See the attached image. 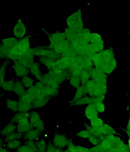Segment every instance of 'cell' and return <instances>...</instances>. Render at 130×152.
<instances>
[{"instance_id": "obj_1", "label": "cell", "mask_w": 130, "mask_h": 152, "mask_svg": "<svg viewBox=\"0 0 130 152\" xmlns=\"http://www.w3.org/2000/svg\"><path fill=\"white\" fill-rule=\"evenodd\" d=\"M92 59L94 67L107 75L111 74L117 67V60L112 48L95 53Z\"/></svg>"}, {"instance_id": "obj_2", "label": "cell", "mask_w": 130, "mask_h": 152, "mask_svg": "<svg viewBox=\"0 0 130 152\" xmlns=\"http://www.w3.org/2000/svg\"><path fill=\"white\" fill-rule=\"evenodd\" d=\"M30 49L29 36L19 39L17 43L10 50L7 59L17 61Z\"/></svg>"}, {"instance_id": "obj_3", "label": "cell", "mask_w": 130, "mask_h": 152, "mask_svg": "<svg viewBox=\"0 0 130 152\" xmlns=\"http://www.w3.org/2000/svg\"><path fill=\"white\" fill-rule=\"evenodd\" d=\"M70 46L76 56H84L92 58L95 54L89 44L84 43L79 39L70 42Z\"/></svg>"}, {"instance_id": "obj_4", "label": "cell", "mask_w": 130, "mask_h": 152, "mask_svg": "<svg viewBox=\"0 0 130 152\" xmlns=\"http://www.w3.org/2000/svg\"><path fill=\"white\" fill-rule=\"evenodd\" d=\"M68 28L76 33H80L84 28V23L80 9L68 16L66 19Z\"/></svg>"}, {"instance_id": "obj_5", "label": "cell", "mask_w": 130, "mask_h": 152, "mask_svg": "<svg viewBox=\"0 0 130 152\" xmlns=\"http://www.w3.org/2000/svg\"><path fill=\"white\" fill-rule=\"evenodd\" d=\"M32 50L34 56L39 57H47L55 61L60 57V56L51 50L49 46H38L32 48Z\"/></svg>"}, {"instance_id": "obj_6", "label": "cell", "mask_w": 130, "mask_h": 152, "mask_svg": "<svg viewBox=\"0 0 130 152\" xmlns=\"http://www.w3.org/2000/svg\"><path fill=\"white\" fill-rule=\"evenodd\" d=\"M89 44L95 53L104 50L105 44L103 39L100 34L97 32H92Z\"/></svg>"}, {"instance_id": "obj_7", "label": "cell", "mask_w": 130, "mask_h": 152, "mask_svg": "<svg viewBox=\"0 0 130 152\" xmlns=\"http://www.w3.org/2000/svg\"><path fill=\"white\" fill-rule=\"evenodd\" d=\"M47 73L59 85L62 84L66 79H68L70 76L68 70L62 71V70L52 69L49 70V72H47Z\"/></svg>"}, {"instance_id": "obj_8", "label": "cell", "mask_w": 130, "mask_h": 152, "mask_svg": "<svg viewBox=\"0 0 130 152\" xmlns=\"http://www.w3.org/2000/svg\"><path fill=\"white\" fill-rule=\"evenodd\" d=\"M29 113V123L33 129H36L41 132H43L44 130V123L41 118L40 115L36 111H31Z\"/></svg>"}, {"instance_id": "obj_9", "label": "cell", "mask_w": 130, "mask_h": 152, "mask_svg": "<svg viewBox=\"0 0 130 152\" xmlns=\"http://www.w3.org/2000/svg\"><path fill=\"white\" fill-rule=\"evenodd\" d=\"M91 78L95 82V83L101 84H107V75L104 72H101L99 70L95 67H93L89 71Z\"/></svg>"}, {"instance_id": "obj_10", "label": "cell", "mask_w": 130, "mask_h": 152, "mask_svg": "<svg viewBox=\"0 0 130 152\" xmlns=\"http://www.w3.org/2000/svg\"><path fill=\"white\" fill-rule=\"evenodd\" d=\"M74 58V57L70 56H61L59 59L55 61V66H54V68L53 69L66 71L70 66L72 61Z\"/></svg>"}, {"instance_id": "obj_11", "label": "cell", "mask_w": 130, "mask_h": 152, "mask_svg": "<svg viewBox=\"0 0 130 152\" xmlns=\"http://www.w3.org/2000/svg\"><path fill=\"white\" fill-rule=\"evenodd\" d=\"M34 57L35 56L34 52H33L32 48H30L17 61L24 66H25L26 68L29 69L32 64L34 63Z\"/></svg>"}, {"instance_id": "obj_12", "label": "cell", "mask_w": 130, "mask_h": 152, "mask_svg": "<svg viewBox=\"0 0 130 152\" xmlns=\"http://www.w3.org/2000/svg\"><path fill=\"white\" fill-rule=\"evenodd\" d=\"M26 32V28L25 23L21 19L17 20L13 28V34L15 38L18 39H20L25 37Z\"/></svg>"}, {"instance_id": "obj_13", "label": "cell", "mask_w": 130, "mask_h": 152, "mask_svg": "<svg viewBox=\"0 0 130 152\" xmlns=\"http://www.w3.org/2000/svg\"><path fill=\"white\" fill-rule=\"evenodd\" d=\"M70 140H68L64 135L60 134H55L53 139V144L57 148L62 149L68 146Z\"/></svg>"}, {"instance_id": "obj_14", "label": "cell", "mask_w": 130, "mask_h": 152, "mask_svg": "<svg viewBox=\"0 0 130 152\" xmlns=\"http://www.w3.org/2000/svg\"><path fill=\"white\" fill-rule=\"evenodd\" d=\"M77 61L80 64L83 70L89 71L93 67V64L92 58L84 56H76V57Z\"/></svg>"}, {"instance_id": "obj_15", "label": "cell", "mask_w": 130, "mask_h": 152, "mask_svg": "<svg viewBox=\"0 0 130 152\" xmlns=\"http://www.w3.org/2000/svg\"><path fill=\"white\" fill-rule=\"evenodd\" d=\"M76 57L72 59L70 65L68 69V71L70 76L79 77L81 71H83V69L81 66L80 64L78 63L76 58Z\"/></svg>"}, {"instance_id": "obj_16", "label": "cell", "mask_w": 130, "mask_h": 152, "mask_svg": "<svg viewBox=\"0 0 130 152\" xmlns=\"http://www.w3.org/2000/svg\"><path fill=\"white\" fill-rule=\"evenodd\" d=\"M13 68L15 72V75L18 77H24L28 76L29 74V69L26 68L25 66L21 65L19 62L14 61L13 62Z\"/></svg>"}, {"instance_id": "obj_17", "label": "cell", "mask_w": 130, "mask_h": 152, "mask_svg": "<svg viewBox=\"0 0 130 152\" xmlns=\"http://www.w3.org/2000/svg\"><path fill=\"white\" fill-rule=\"evenodd\" d=\"M41 132L36 129H32L23 134V138L25 140L37 141L40 138Z\"/></svg>"}, {"instance_id": "obj_18", "label": "cell", "mask_w": 130, "mask_h": 152, "mask_svg": "<svg viewBox=\"0 0 130 152\" xmlns=\"http://www.w3.org/2000/svg\"><path fill=\"white\" fill-rule=\"evenodd\" d=\"M40 82L43 83L45 86H49L57 90H59V84H57L47 73H45V75H42Z\"/></svg>"}, {"instance_id": "obj_19", "label": "cell", "mask_w": 130, "mask_h": 152, "mask_svg": "<svg viewBox=\"0 0 130 152\" xmlns=\"http://www.w3.org/2000/svg\"><path fill=\"white\" fill-rule=\"evenodd\" d=\"M107 92V84H101L96 83L93 92L90 95V97H99L105 96Z\"/></svg>"}, {"instance_id": "obj_20", "label": "cell", "mask_w": 130, "mask_h": 152, "mask_svg": "<svg viewBox=\"0 0 130 152\" xmlns=\"http://www.w3.org/2000/svg\"><path fill=\"white\" fill-rule=\"evenodd\" d=\"M99 113L93 104L87 105L85 109V116L89 121L99 117Z\"/></svg>"}, {"instance_id": "obj_21", "label": "cell", "mask_w": 130, "mask_h": 152, "mask_svg": "<svg viewBox=\"0 0 130 152\" xmlns=\"http://www.w3.org/2000/svg\"><path fill=\"white\" fill-rule=\"evenodd\" d=\"M99 133L102 136H108V135H114L116 134V131L113 127L108 125L107 124L103 123L101 126L97 127Z\"/></svg>"}, {"instance_id": "obj_22", "label": "cell", "mask_w": 130, "mask_h": 152, "mask_svg": "<svg viewBox=\"0 0 130 152\" xmlns=\"http://www.w3.org/2000/svg\"><path fill=\"white\" fill-rule=\"evenodd\" d=\"M29 72L31 73L34 77L37 78L38 80H41L42 77V74L40 70V64L38 62H34L31 65V66L28 69Z\"/></svg>"}, {"instance_id": "obj_23", "label": "cell", "mask_w": 130, "mask_h": 152, "mask_svg": "<svg viewBox=\"0 0 130 152\" xmlns=\"http://www.w3.org/2000/svg\"><path fill=\"white\" fill-rule=\"evenodd\" d=\"M86 95H87V92L85 89V86H84V85H81L79 88H77L76 92L73 99H72V101L70 103V105L72 107V105H73L74 103H75L76 102L78 101V99H81L82 97L85 96Z\"/></svg>"}, {"instance_id": "obj_24", "label": "cell", "mask_w": 130, "mask_h": 152, "mask_svg": "<svg viewBox=\"0 0 130 152\" xmlns=\"http://www.w3.org/2000/svg\"><path fill=\"white\" fill-rule=\"evenodd\" d=\"M63 34H64L65 39L70 42V43L72 42L79 39V33L75 32L73 31V30H72L68 28H66Z\"/></svg>"}, {"instance_id": "obj_25", "label": "cell", "mask_w": 130, "mask_h": 152, "mask_svg": "<svg viewBox=\"0 0 130 152\" xmlns=\"http://www.w3.org/2000/svg\"><path fill=\"white\" fill-rule=\"evenodd\" d=\"M91 35H92V32L90 30L87 28H84L79 33V39L84 43L89 44Z\"/></svg>"}, {"instance_id": "obj_26", "label": "cell", "mask_w": 130, "mask_h": 152, "mask_svg": "<svg viewBox=\"0 0 130 152\" xmlns=\"http://www.w3.org/2000/svg\"><path fill=\"white\" fill-rule=\"evenodd\" d=\"M94 97H90L85 96L81 98V99H78V101L76 102L73 103L72 106H78V105H89V104H93V102H94Z\"/></svg>"}, {"instance_id": "obj_27", "label": "cell", "mask_w": 130, "mask_h": 152, "mask_svg": "<svg viewBox=\"0 0 130 152\" xmlns=\"http://www.w3.org/2000/svg\"><path fill=\"white\" fill-rule=\"evenodd\" d=\"M16 131V125L15 123H9L4 129L0 130V135L7 136Z\"/></svg>"}, {"instance_id": "obj_28", "label": "cell", "mask_w": 130, "mask_h": 152, "mask_svg": "<svg viewBox=\"0 0 130 152\" xmlns=\"http://www.w3.org/2000/svg\"><path fill=\"white\" fill-rule=\"evenodd\" d=\"M50 98H49V97H45L44 98L35 99L32 103V109H38L44 107L48 103V102L49 101Z\"/></svg>"}, {"instance_id": "obj_29", "label": "cell", "mask_w": 130, "mask_h": 152, "mask_svg": "<svg viewBox=\"0 0 130 152\" xmlns=\"http://www.w3.org/2000/svg\"><path fill=\"white\" fill-rule=\"evenodd\" d=\"M13 92L17 94L19 97L23 96V94L26 92L25 87H24L23 84L21 83V82L20 80H17L15 82Z\"/></svg>"}, {"instance_id": "obj_30", "label": "cell", "mask_w": 130, "mask_h": 152, "mask_svg": "<svg viewBox=\"0 0 130 152\" xmlns=\"http://www.w3.org/2000/svg\"><path fill=\"white\" fill-rule=\"evenodd\" d=\"M32 109L31 103L24 102L21 100L18 101V111L23 113H28Z\"/></svg>"}, {"instance_id": "obj_31", "label": "cell", "mask_w": 130, "mask_h": 152, "mask_svg": "<svg viewBox=\"0 0 130 152\" xmlns=\"http://www.w3.org/2000/svg\"><path fill=\"white\" fill-rule=\"evenodd\" d=\"M19 39H17L15 37L7 38L2 39V45L3 46L9 49H11L12 48L14 47L16 44Z\"/></svg>"}, {"instance_id": "obj_32", "label": "cell", "mask_w": 130, "mask_h": 152, "mask_svg": "<svg viewBox=\"0 0 130 152\" xmlns=\"http://www.w3.org/2000/svg\"><path fill=\"white\" fill-rule=\"evenodd\" d=\"M9 65V59H5L4 62L1 64V66H0V87L1 86L2 84L5 81V71Z\"/></svg>"}, {"instance_id": "obj_33", "label": "cell", "mask_w": 130, "mask_h": 152, "mask_svg": "<svg viewBox=\"0 0 130 152\" xmlns=\"http://www.w3.org/2000/svg\"><path fill=\"white\" fill-rule=\"evenodd\" d=\"M65 39V37L64 36V34H63V32L53 33V34H51L49 36V39L50 42L49 45H52L53 44L56 43V42L61 40V39Z\"/></svg>"}, {"instance_id": "obj_34", "label": "cell", "mask_w": 130, "mask_h": 152, "mask_svg": "<svg viewBox=\"0 0 130 152\" xmlns=\"http://www.w3.org/2000/svg\"><path fill=\"white\" fill-rule=\"evenodd\" d=\"M33 129V127L32 126L31 124L28 123H26V124H17L16 125V130L18 132L23 134H25L28 131H29L30 130H31Z\"/></svg>"}, {"instance_id": "obj_35", "label": "cell", "mask_w": 130, "mask_h": 152, "mask_svg": "<svg viewBox=\"0 0 130 152\" xmlns=\"http://www.w3.org/2000/svg\"><path fill=\"white\" fill-rule=\"evenodd\" d=\"M40 63L43 64L49 70H52L55 66V60H53L49 58H47V57H40Z\"/></svg>"}, {"instance_id": "obj_36", "label": "cell", "mask_w": 130, "mask_h": 152, "mask_svg": "<svg viewBox=\"0 0 130 152\" xmlns=\"http://www.w3.org/2000/svg\"><path fill=\"white\" fill-rule=\"evenodd\" d=\"M43 93L45 97H53L55 96H57L59 94V90H57L55 88H53L45 86Z\"/></svg>"}, {"instance_id": "obj_37", "label": "cell", "mask_w": 130, "mask_h": 152, "mask_svg": "<svg viewBox=\"0 0 130 152\" xmlns=\"http://www.w3.org/2000/svg\"><path fill=\"white\" fill-rule=\"evenodd\" d=\"M30 117V113L29 112L28 113H23V112H19V113H16L14 115V117L12 118L11 121V123H13L15 124H17L19 121H20L23 118H29Z\"/></svg>"}, {"instance_id": "obj_38", "label": "cell", "mask_w": 130, "mask_h": 152, "mask_svg": "<svg viewBox=\"0 0 130 152\" xmlns=\"http://www.w3.org/2000/svg\"><path fill=\"white\" fill-rule=\"evenodd\" d=\"M20 82L23 84L24 87L26 88H30L34 86V80L31 77H28V76H26V77H23Z\"/></svg>"}, {"instance_id": "obj_39", "label": "cell", "mask_w": 130, "mask_h": 152, "mask_svg": "<svg viewBox=\"0 0 130 152\" xmlns=\"http://www.w3.org/2000/svg\"><path fill=\"white\" fill-rule=\"evenodd\" d=\"M23 137V134L21 133H19L18 132H15L13 133H11V134L5 136V138L4 140V142H8L13 140H19Z\"/></svg>"}, {"instance_id": "obj_40", "label": "cell", "mask_w": 130, "mask_h": 152, "mask_svg": "<svg viewBox=\"0 0 130 152\" xmlns=\"http://www.w3.org/2000/svg\"><path fill=\"white\" fill-rule=\"evenodd\" d=\"M6 105H7V108L11 109L12 111L15 112V113L18 112V101L12 100L11 99H7Z\"/></svg>"}, {"instance_id": "obj_41", "label": "cell", "mask_w": 130, "mask_h": 152, "mask_svg": "<svg viewBox=\"0 0 130 152\" xmlns=\"http://www.w3.org/2000/svg\"><path fill=\"white\" fill-rule=\"evenodd\" d=\"M15 82V81L14 80V79H11V80L7 81H4V83L2 84L1 88L3 90L7 91V92H12L13 89Z\"/></svg>"}, {"instance_id": "obj_42", "label": "cell", "mask_w": 130, "mask_h": 152, "mask_svg": "<svg viewBox=\"0 0 130 152\" xmlns=\"http://www.w3.org/2000/svg\"><path fill=\"white\" fill-rule=\"evenodd\" d=\"M21 141L19 140H13V141H10L8 142H6L4 144L5 145V147L10 149V150H15V149H18L20 145H21Z\"/></svg>"}, {"instance_id": "obj_43", "label": "cell", "mask_w": 130, "mask_h": 152, "mask_svg": "<svg viewBox=\"0 0 130 152\" xmlns=\"http://www.w3.org/2000/svg\"><path fill=\"white\" fill-rule=\"evenodd\" d=\"M96 83L93 81L92 79H90L87 83L84 84V86H85V89L87 92V94H89V96L93 92V90H94V88L95 86Z\"/></svg>"}, {"instance_id": "obj_44", "label": "cell", "mask_w": 130, "mask_h": 152, "mask_svg": "<svg viewBox=\"0 0 130 152\" xmlns=\"http://www.w3.org/2000/svg\"><path fill=\"white\" fill-rule=\"evenodd\" d=\"M80 83L81 85H84L87 81L90 80L91 77L89 72L87 71H85V70H83L81 71V74L80 75Z\"/></svg>"}, {"instance_id": "obj_45", "label": "cell", "mask_w": 130, "mask_h": 152, "mask_svg": "<svg viewBox=\"0 0 130 152\" xmlns=\"http://www.w3.org/2000/svg\"><path fill=\"white\" fill-rule=\"evenodd\" d=\"M69 82H70V84L72 86H73L75 88H78L81 86L80 79V77H74V76H70L68 78Z\"/></svg>"}, {"instance_id": "obj_46", "label": "cell", "mask_w": 130, "mask_h": 152, "mask_svg": "<svg viewBox=\"0 0 130 152\" xmlns=\"http://www.w3.org/2000/svg\"><path fill=\"white\" fill-rule=\"evenodd\" d=\"M36 146H37L38 152H45L47 148V145L45 140L44 139H39L36 142Z\"/></svg>"}, {"instance_id": "obj_47", "label": "cell", "mask_w": 130, "mask_h": 152, "mask_svg": "<svg viewBox=\"0 0 130 152\" xmlns=\"http://www.w3.org/2000/svg\"><path fill=\"white\" fill-rule=\"evenodd\" d=\"M93 105L95 107L97 111H98V113H104L105 112V103H103V102L102 101H97V102H95L94 103H93Z\"/></svg>"}, {"instance_id": "obj_48", "label": "cell", "mask_w": 130, "mask_h": 152, "mask_svg": "<svg viewBox=\"0 0 130 152\" xmlns=\"http://www.w3.org/2000/svg\"><path fill=\"white\" fill-rule=\"evenodd\" d=\"M103 123H104L103 121H102V118L99 117L93 118V119L92 121H90V126L95 128L99 127Z\"/></svg>"}, {"instance_id": "obj_49", "label": "cell", "mask_w": 130, "mask_h": 152, "mask_svg": "<svg viewBox=\"0 0 130 152\" xmlns=\"http://www.w3.org/2000/svg\"><path fill=\"white\" fill-rule=\"evenodd\" d=\"M19 100H21L24 102L26 103H32V102L34 101V99L32 98V96H30L29 94H28L27 93H25L23 94V96H21L20 97H19Z\"/></svg>"}, {"instance_id": "obj_50", "label": "cell", "mask_w": 130, "mask_h": 152, "mask_svg": "<svg viewBox=\"0 0 130 152\" xmlns=\"http://www.w3.org/2000/svg\"><path fill=\"white\" fill-rule=\"evenodd\" d=\"M46 152H62V150L60 148H57L50 142L48 143L46 148Z\"/></svg>"}, {"instance_id": "obj_51", "label": "cell", "mask_w": 130, "mask_h": 152, "mask_svg": "<svg viewBox=\"0 0 130 152\" xmlns=\"http://www.w3.org/2000/svg\"><path fill=\"white\" fill-rule=\"evenodd\" d=\"M25 145H26V146H28L33 152H38V149H37V146H36V144L35 141L26 140L25 142Z\"/></svg>"}, {"instance_id": "obj_52", "label": "cell", "mask_w": 130, "mask_h": 152, "mask_svg": "<svg viewBox=\"0 0 130 152\" xmlns=\"http://www.w3.org/2000/svg\"><path fill=\"white\" fill-rule=\"evenodd\" d=\"M91 135H92L91 133L87 129L81 130L79 132H78L76 134V136H78V137L83 139H88Z\"/></svg>"}, {"instance_id": "obj_53", "label": "cell", "mask_w": 130, "mask_h": 152, "mask_svg": "<svg viewBox=\"0 0 130 152\" xmlns=\"http://www.w3.org/2000/svg\"><path fill=\"white\" fill-rule=\"evenodd\" d=\"M88 140L91 144H93L94 146H96V145H99L101 143V139L97 138V137H96V136H93V135H91L89 137Z\"/></svg>"}, {"instance_id": "obj_54", "label": "cell", "mask_w": 130, "mask_h": 152, "mask_svg": "<svg viewBox=\"0 0 130 152\" xmlns=\"http://www.w3.org/2000/svg\"><path fill=\"white\" fill-rule=\"evenodd\" d=\"M17 152H33L30 149L26 146V145H23L18 148Z\"/></svg>"}, {"instance_id": "obj_55", "label": "cell", "mask_w": 130, "mask_h": 152, "mask_svg": "<svg viewBox=\"0 0 130 152\" xmlns=\"http://www.w3.org/2000/svg\"><path fill=\"white\" fill-rule=\"evenodd\" d=\"M126 132L127 134V135H128V137L129 138L130 137V121H129L128 124H127L126 129Z\"/></svg>"}, {"instance_id": "obj_56", "label": "cell", "mask_w": 130, "mask_h": 152, "mask_svg": "<svg viewBox=\"0 0 130 152\" xmlns=\"http://www.w3.org/2000/svg\"><path fill=\"white\" fill-rule=\"evenodd\" d=\"M4 142L3 141V140L1 138V137H0V148H3L4 147Z\"/></svg>"}, {"instance_id": "obj_57", "label": "cell", "mask_w": 130, "mask_h": 152, "mask_svg": "<svg viewBox=\"0 0 130 152\" xmlns=\"http://www.w3.org/2000/svg\"><path fill=\"white\" fill-rule=\"evenodd\" d=\"M0 152H9L7 150H6L5 148H0Z\"/></svg>"}, {"instance_id": "obj_58", "label": "cell", "mask_w": 130, "mask_h": 152, "mask_svg": "<svg viewBox=\"0 0 130 152\" xmlns=\"http://www.w3.org/2000/svg\"><path fill=\"white\" fill-rule=\"evenodd\" d=\"M1 57V45H0V59Z\"/></svg>"}, {"instance_id": "obj_59", "label": "cell", "mask_w": 130, "mask_h": 152, "mask_svg": "<svg viewBox=\"0 0 130 152\" xmlns=\"http://www.w3.org/2000/svg\"><path fill=\"white\" fill-rule=\"evenodd\" d=\"M0 96H2L1 95V89H0Z\"/></svg>"}, {"instance_id": "obj_60", "label": "cell", "mask_w": 130, "mask_h": 152, "mask_svg": "<svg viewBox=\"0 0 130 152\" xmlns=\"http://www.w3.org/2000/svg\"><path fill=\"white\" fill-rule=\"evenodd\" d=\"M1 96H0V98H1Z\"/></svg>"}, {"instance_id": "obj_61", "label": "cell", "mask_w": 130, "mask_h": 152, "mask_svg": "<svg viewBox=\"0 0 130 152\" xmlns=\"http://www.w3.org/2000/svg\"><path fill=\"white\" fill-rule=\"evenodd\" d=\"M75 152H76V151H75Z\"/></svg>"}]
</instances>
